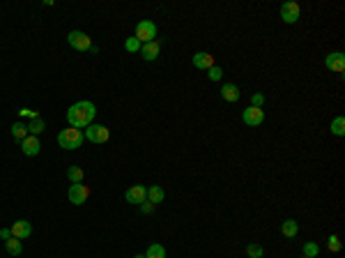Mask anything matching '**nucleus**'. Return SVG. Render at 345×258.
<instances>
[{
  "label": "nucleus",
  "mask_w": 345,
  "mask_h": 258,
  "mask_svg": "<svg viewBox=\"0 0 345 258\" xmlns=\"http://www.w3.org/2000/svg\"><path fill=\"white\" fill-rule=\"evenodd\" d=\"M85 136H83V129H74V127H67L58 134V145L62 150H76L81 148Z\"/></svg>",
  "instance_id": "2"
},
{
  "label": "nucleus",
  "mask_w": 345,
  "mask_h": 258,
  "mask_svg": "<svg viewBox=\"0 0 345 258\" xmlns=\"http://www.w3.org/2000/svg\"><path fill=\"white\" fill-rule=\"evenodd\" d=\"M281 233H283V237H288V240H295V235L299 233V224H297L295 219H286L281 224Z\"/></svg>",
  "instance_id": "16"
},
{
  "label": "nucleus",
  "mask_w": 345,
  "mask_h": 258,
  "mask_svg": "<svg viewBox=\"0 0 345 258\" xmlns=\"http://www.w3.org/2000/svg\"><path fill=\"white\" fill-rule=\"evenodd\" d=\"M324 65H327L329 71L343 74V71H345V53H343V51H331V53L324 58Z\"/></svg>",
  "instance_id": "9"
},
{
  "label": "nucleus",
  "mask_w": 345,
  "mask_h": 258,
  "mask_svg": "<svg viewBox=\"0 0 345 258\" xmlns=\"http://www.w3.org/2000/svg\"><path fill=\"white\" fill-rule=\"evenodd\" d=\"M67 42H69V46L76 51H90L92 49V39L88 37L83 30H71V33L67 35Z\"/></svg>",
  "instance_id": "5"
},
{
  "label": "nucleus",
  "mask_w": 345,
  "mask_h": 258,
  "mask_svg": "<svg viewBox=\"0 0 345 258\" xmlns=\"http://www.w3.org/2000/svg\"><path fill=\"white\" fill-rule=\"evenodd\" d=\"M134 37L138 39L140 44H147V42H154L156 39V26L152 21H138L136 23V30H134Z\"/></svg>",
  "instance_id": "3"
},
{
  "label": "nucleus",
  "mask_w": 345,
  "mask_h": 258,
  "mask_svg": "<svg viewBox=\"0 0 345 258\" xmlns=\"http://www.w3.org/2000/svg\"><path fill=\"white\" fill-rule=\"evenodd\" d=\"M242 120H244V125H248V127H260L265 122V111L255 109V106H246V109L242 111Z\"/></svg>",
  "instance_id": "7"
},
{
  "label": "nucleus",
  "mask_w": 345,
  "mask_h": 258,
  "mask_svg": "<svg viewBox=\"0 0 345 258\" xmlns=\"http://www.w3.org/2000/svg\"><path fill=\"white\" fill-rule=\"evenodd\" d=\"M145 258H166V249H163V244L152 242L150 247H147V251H145Z\"/></svg>",
  "instance_id": "21"
},
{
  "label": "nucleus",
  "mask_w": 345,
  "mask_h": 258,
  "mask_svg": "<svg viewBox=\"0 0 345 258\" xmlns=\"http://www.w3.org/2000/svg\"><path fill=\"white\" fill-rule=\"evenodd\" d=\"M302 253L306 258H315L320 253V247L315 244V242H304V247H302Z\"/></svg>",
  "instance_id": "24"
},
{
  "label": "nucleus",
  "mask_w": 345,
  "mask_h": 258,
  "mask_svg": "<svg viewBox=\"0 0 345 258\" xmlns=\"http://www.w3.org/2000/svg\"><path fill=\"white\" fill-rule=\"evenodd\" d=\"M159 51H161V46H159V42H156V39L140 46V55H143V60H147V62H154L156 58H159Z\"/></svg>",
  "instance_id": "14"
},
{
  "label": "nucleus",
  "mask_w": 345,
  "mask_h": 258,
  "mask_svg": "<svg viewBox=\"0 0 345 258\" xmlns=\"http://www.w3.org/2000/svg\"><path fill=\"white\" fill-rule=\"evenodd\" d=\"M329 129H331V134H334V136H345V118L343 116H336L334 120H331V127H329Z\"/></svg>",
  "instance_id": "22"
},
{
  "label": "nucleus",
  "mask_w": 345,
  "mask_h": 258,
  "mask_svg": "<svg viewBox=\"0 0 345 258\" xmlns=\"http://www.w3.org/2000/svg\"><path fill=\"white\" fill-rule=\"evenodd\" d=\"M88 196H90V189L85 187V185H69V192H67V198H69V203L74 205H83L88 201Z\"/></svg>",
  "instance_id": "10"
},
{
  "label": "nucleus",
  "mask_w": 345,
  "mask_h": 258,
  "mask_svg": "<svg viewBox=\"0 0 345 258\" xmlns=\"http://www.w3.org/2000/svg\"><path fill=\"white\" fill-rule=\"evenodd\" d=\"M302 258H306V256H302Z\"/></svg>",
  "instance_id": "33"
},
{
  "label": "nucleus",
  "mask_w": 345,
  "mask_h": 258,
  "mask_svg": "<svg viewBox=\"0 0 345 258\" xmlns=\"http://www.w3.org/2000/svg\"><path fill=\"white\" fill-rule=\"evenodd\" d=\"M95 116H97V106L92 104V102H76V104L69 106V111H67V122H69V127H74V129H85V127H90L92 122H95Z\"/></svg>",
  "instance_id": "1"
},
{
  "label": "nucleus",
  "mask_w": 345,
  "mask_h": 258,
  "mask_svg": "<svg viewBox=\"0 0 345 258\" xmlns=\"http://www.w3.org/2000/svg\"><path fill=\"white\" fill-rule=\"evenodd\" d=\"M39 150H42V143H39V138L33 136V134H28L21 141V152L26 154V157H37Z\"/></svg>",
  "instance_id": "11"
},
{
  "label": "nucleus",
  "mask_w": 345,
  "mask_h": 258,
  "mask_svg": "<svg viewBox=\"0 0 345 258\" xmlns=\"http://www.w3.org/2000/svg\"><path fill=\"white\" fill-rule=\"evenodd\" d=\"M0 237H3V240H10L12 231H10V228H0Z\"/></svg>",
  "instance_id": "31"
},
{
  "label": "nucleus",
  "mask_w": 345,
  "mask_h": 258,
  "mask_svg": "<svg viewBox=\"0 0 345 258\" xmlns=\"http://www.w3.org/2000/svg\"><path fill=\"white\" fill-rule=\"evenodd\" d=\"M263 247H260V244H248L246 247V256L248 258H263Z\"/></svg>",
  "instance_id": "27"
},
{
  "label": "nucleus",
  "mask_w": 345,
  "mask_h": 258,
  "mask_svg": "<svg viewBox=\"0 0 345 258\" xmlns=\"http://www.w3.org/2000/svg\"><path fill=\"white\" fill-rule=\"evenodd\" d=\"M83 136H85L90 143H97V145H102V143H106L108 138H111V132H108V127H104V125H95V122H92L90 127H85V132H83Z\"/></svg>",
  "instance_id": "4"
},
{
  "label": "nucleus",
  "mask_w": 345,
  "mask_h": 258,
  "mask_svg": "<svg viewBox=\"0 0 345 258\" xmlns=\"http://www.w3.org/2000/svg\"><path fill=\"white\" fill-rule=\"evenodd\" d=\"M12 237H19V240H26V237H30V233H33V224L26 219H19L12 224Z\"/></svg>",
  "instance_id": "12"
},
{
  "label": "nucleus",
  "mask_w": 345,
  "mask_h": 258,
  "mask_svg": "<svg viewBox=\"0 0 345 258\" xmlns=\"http://www.w3.org/2000/svg\"><path fill=\"white\" fill-rule=\"evenodd\" d=\"M207 76H210V81H221V76H223V69L221 67H210V69H207Z\"/></svg>",
  "instance_id": "28"
},
{
  "label": "nucleus",
  "mask_w": 345,
  "mask_h": 258,
  "mask_svg": "<svg viewBox=\"0 0 345 258\" xmlns=\"http://www.w3.org/2000/svg\"><path fill=\"white\" fill-rule=\"evenodd\" d=\"M124 201L131 205H140L147 201V187H143V185H134V187H129L127 192H124Z\"/></svg>",
  "instance_id": "8"
},
{
  "label": "nucleus",
  "mask_w": 345,
  "mask_h": 258,
  "mask_svg": "<svg viewBox=\"0 0 345 258\" xmlns=\"http://www.w3.org/2000/svg\"><path fill=\"white\" fill-rule=\"evenodd\" d=\"M12 136H14V141L21 143L23 138L28 136V127L23 125V122H14V125H12Z\"/></svg>",
  "instance_id": "23"
},
{
  "label": "nucleus",
  "mask_w": 345,
  "mask_h": 258,
  "mask_svg": "<svg viewBox=\"0 0 345 258\" xmlns=\"http://www.w3.org/2000/svg\"><path fill=\"white\" fill-rule=\"evenodd\" d=\"M194 67L196 69H203V71H207L210 67H214V55H210L207 51H198V53H194Z\"/></svg>",
  "instance_id": "13"
},
{
  "label": "nucleus",
  "mask_w": 345,
  "mask_h": 258,
  "mask_svg": "<svg viewBox=\"0 0 345 258\" xmlns=\"http://www.w3.org/2000/svg\"><path fill=\"white\" fill-rule=\"evenodd\" d=\"M134 258H145V253H136V256Z\"/></svg>",
  "instance_id": "32"
},
{
  "label": "nucleus",
  "mask_w": 345,
  "mask_h": 258,
  "mask_svg": "<svg viewBox=\"0 0 345 258\" xmlns=\"http://www.w3.org/2000/svg\"><path fill=\"white\" fill-rule=\"evenodd\" d=\"M263 104H265V95L263 93H253V95H251V106L263 109Z\"/></svg>",
  "instance_id": "29"
},
{
  "label": "nucleus",
  "mask_w": 345,
  "mask_h": 258,
  "mask_svg": "<svg viewBox=\"0 0 345 258\" xmlns=\"http://www.w3.org/2000/svg\"><path fill=\"white\" fill-rule=\"evenodd\" d=\"M299 14H302V10H299V5H297L295 0H288V3H283L281 5V19H283V23H297L299 21Z\"/></svg>",
  "instance_id": "6"
},
{
  "label": "nucleus",
  "mask_w": 345,
  "mask_h": 258,
  "mask_svg": "<svg viewBox=\"0 0 345 258\" xmlns=\"http://www.w3.org/2000/svg\"><path fill=\"white\" fill-rule=\"evenodd\" d=\"M221 99L223 102H228V104L237 102L239 99V88L235 85V83H223L221 85Z\"/></svg>",
  "instance_id": "15"
},
{
  "label": "nucleus",
  "mask_w": 345,
  "mask_h": 258,
  "mask_svg": "<svg viewBox=\"0 0 345 258\" xmlns=\"http://www.w3.org/2000/svg\"><path fill=\"white\" fill-rule=\"evenodd\" d=\"M327 247H329V251L338 253L340 249H343V244H340V237H338V235H329V240H327Z\"/></svg>",
  "instance_id": "25"
},
{
  "label": "nucleus",
  "mask_w": 345,
  "mask_h": 258,
  "mask_svg": "<svg viewBox=\"0 0 345 258\" xmlns=\"http://www.w3.org/2000/svg\"><path fill=\"white\" fill-rule=\"evenodd\" d=\"M140 210H143V212H145V214H150L152 210H154V203H150V201H145V203H140Z\"/></svg>",
  "instance_id": "30"
},
{
  "label": "nucleus",
  "mask_w": 345,
  "mask_h": 258,
  "mask_svg": "<svg viewBox=\"0 0 345 258\" xmlns=\"http://www.w3.org/2000/svg\"><path fill=\"white\" fill-rule=\"evenodd\" d=\"M140 46H143V44H140L136 37H129L127 42H124V49L129 51V53H140Z\"/></svg>",
  "instance_id": "26"
},
{
  "label": "nucleus",
  "mask_w": 345,
  "mask_h": 258,
  "mask_svg": "<svg viewBox=\"0 0 345 258\" xmlns=\"http://www.w3.org/2000/svg\"><path fill=\"white\" fill-rule=\"evenodd\" d=\"M163 198H166V192H163L159 185H152V187H147V201L150 203H163Z\"/></svg>",
  "instance_id": "18"
},
{
  "label": "nucleus",
  "mask_w": 345,
  "mask_h": 258,
  "mask_svg": "<svg viewBox=\"0 0 345 258\" xmlns=\"http://www.w3.org/2000/svg\"><path fill=\"white\" fill-rule=\"evenodd\" d=\"M26 127H28V134H33V136H39V134H42L44 129H46V122H44L39 116H35Z\"/></svg>",
  "instance_id": "19"
},
{
  "label": "nucleus",
  "mask_w": 345,
  "mask_h": 258,
  "mask_svg": "<svg viewBox=\"0 0 345 258\" xmlns=\"http://www.w3.org/2000/svg\"><path fill=\"white\" fill-rule=\"evenodd\" d=\"M5 249H7V253L14 256V258H19L23 253V244H21L19 237H10V240H5Z\"/></svg>",
  "instance_id": "17"
},
{
  "label": "nucleus",
  "mask_w": 345,
  "mask_h": 258,
  "mask_svg": "<svg viewBox=\"0 0 345 258\" xmlns=\"http://www.w3.org/2000/svg\"><path fill=\"white\" fill-rule=\"evenodd\" d=\"M67 178H69L71 185H81L83 178H85V170H83L81 166H69V168H67Z\"/></svg>",
  "instance_id": "20"
}]
</instances>
